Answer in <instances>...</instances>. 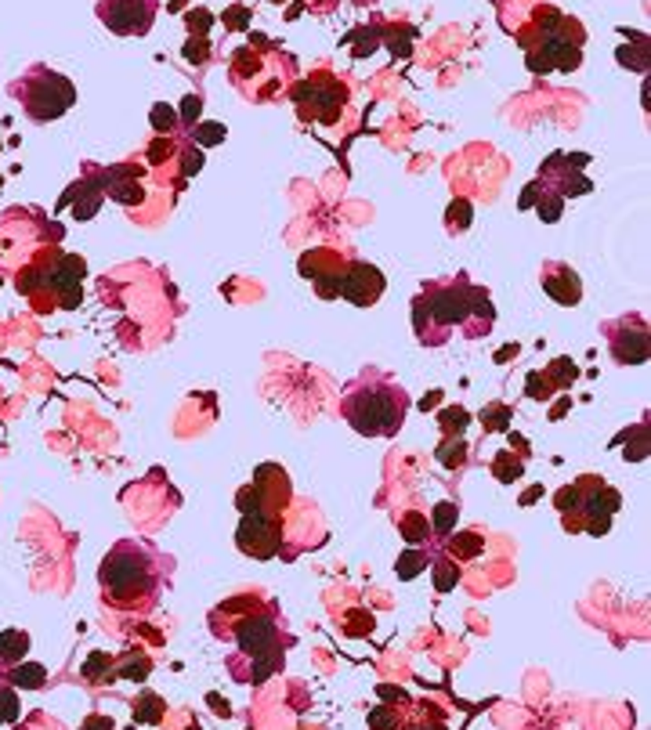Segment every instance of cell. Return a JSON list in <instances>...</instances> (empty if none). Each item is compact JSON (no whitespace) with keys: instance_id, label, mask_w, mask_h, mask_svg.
Masks as SVG:
<instances>
[{"instance_id":"33","label":"cell","mask_w":651,"mask_h":730,"mask_svg":"<svg viewBox=\"0 0 651 730\" xmlns=\"http://www.w3.org/2000/svg\"><path fill=\"white\" fill-rule=\"evenodd\" d=\"M141 705H145V709H134V716H138V719H145V723H156V719L163 716V705H159V698H156V694H149V698H145Z\"/></svg>"},{"instance_id":"21","label":"cell","mask_w":651,"mask_h":730,"mask_svg":"<svg viewBox=\"0 0 651 730\" xmlns=\"http://www.w3.org/2000/svg\"><path fill=\"white\" fill-rule=\"evenodd\" d=\"M26 651H29V633H22V630H4V633H0V672L19 665L26 658Z\"/></svg>"},{"instance_id":"23","label":"cell","mask_w":651,"mask_h":730,"mask_svg":"<svg viewBox=\"0 0 651 730\" xmlns=\"http://www.w3.org/2000/svg\"><path fill=\"white\" fill-rule=\"evenodd\" d=\"M19 719V694L12 684L0 680V723H15Z\"/></svg>"},{"instance_id":"4","label":"cell","mask_w":651,"mask_h":730,"mask_svg":"<svg viewBox=\"0 0 651 730\" xmlns=\"http://www.w3.org/2000/svg\"><path fill=\"white\" fill-rule=\"evenodd\" d=\"M409 405L406 387L384 369H362L341 395V416L362 437H395Z\"/></svg>"},{"instance_id":"19","label":"cell","mask_w":651,"mask_h":730,"mask_svg":"<svg viewBox=\"0 0 651 730\" xmlns=\"http://www.w3.org/2000/svg\"><path fill=\"white\" fill-rule=\"evenodd\" d=\"M84 174H87V171H84ZM91 178H94V181H87V178L76 181L73 192L62 199V206L73 203V217H80V221H91V217L98 213V206H101V196H105V192H101V171H98V166L91 171Z\"/></svg>"},{"instance_id":"29","label":"cell","mask_w":651,"mask_h":730,"mask_svg":"<svg viewBox=\"0 0 651 730\" xmlns=\"http://www.w3.org/2000/svg\"><path fill=\"white\" fill-rule=\"evenodd\" d=\"M402 535H406L409 542H420V539L427 535V517H423V514H406V517H402Z\"/></svg>"},{"instance_id":"32","label":"cell","mask_w":651,"mask_h":730,"mask_svg":"<svg viewBox=\"0 0 651 730\" xmlns=\"http://www.w3.org/2000/svg\"><path fill=\"white\" fill-rule=\"evenodd\" d=\"M369 726L373 730H391V726H398V719H395V712L388 705H380V709L369 712Z\"/></svg>"},{"instance_id":"30","label":"cell","mask_w":651,"mask_h":730,"mask_svg":"<svg viewBox=\"0 0 651 730\" xmlns=\"http://www.w3.org/2000/svg\"><path fill=\"white\" fill-rule=\"evenodd\" d=\"M152 127L159 131V134H171L178 124H174V108H167V105H152Z\"/></svg>"},{"instance_id":"9","label":"cell","mask_w":651,"mask_h":730,"mask_svg":"<svg viewBox=\"0 0 651 730\" xmlns=\"http://www.w3.org/2000/svg\"><path fill=\"white\" fill-rule=\"evenodd\" d=\"M301 120H315V124H337L341 112L348 105V87L330 76V73H315L308 80H301L293 91H290Z\"/></svg>"},{"instance_id":"16","label":"cell","mask_w":651,"mask_h":730,"mask_svg":"<svg viewBox=\"0 0 651 730\" xmlns=\"http://www.w3.org/2000/svg\"><path fill=\"white\" fill-rule=\"evenodd\" d=\"M388 283H384V271L376 264H366V261H355L344 268V278H341V297L355 308H373L380 297H384Z\"/></svg>"},{"instance_id":"6","label":"cell","mask_w":651,"mask_h":730,"mask_svg":"<svg viewBox=\"0 0 651 730\" xmlns=\"http://www.w3.org/2000/svg\"><path fill=\"white\" fill-rule=\"evenodd\" d=\"M619 502L623 495L593 474H583L575 485H565L554 495V507L561 510L565 528L590 532V535H605L612 528V514L619 510Z\"/></svg>"},{"instance_id":"26","label":"cell","mask_w":651,"mask_h":730,"mask_svg":"<svg viewBox=\"0 0 651 730\" xmlns=\"http://www.w3.org/2000/svg\"><path fill=\"white\" fill-rule=\"evenodd\" d=\"M453 582H460V568L449 565V560H434V586L446 593V590H453Z\"/></svg>"},{"instance_id":"1","label":"cell","mask_w":651,"mask_h":730,"mask_svg":"<svg viewBox=\"0 0 651 730\" xmlns=\"http://www.w3.org/2000/svg\"><path fill=\"white\" fill-rule=\"evenodd\" d=\"M210 633L232 647L225 654V665L239 684H264L268 677H276L286 662V647L293 644L283 626L279 604L253 590L217 604L210 611Z\"/></svg>"},{"instance_id":"13","label":"cell","mask_w":651,"mask_h":730,"mask_svg":"<svg viewBox=\"0 0 651 730\" xmlns=\"http://www.w3.org/2000/svg\"><path fill=\"white\" fill-rule=\"evenodd\" d=\"M586 166V156L583 152H554L547 163L539 166V178H535V185L542 189V192H554V196H561V199H572V196H586L593 185H590V178L586 174H579Z\"/></svg>"},{"instance_id":"37","label":"cell","mask_w":651,"mask_h":730,"mask_svg":"<svg viewBox=\"0 0 651 730\" xmlns=\"http://www.w3.org/2000/svg\"><path fill=\"white\" fill-rule=\"evenodd\" d=\"M406 730H420V726H406Z\"/></svg>"},{"instance_id":"15","label":"cell","mask_w":651,"mask_h":730,"mask_svg":"<svg viewBox=\"0 0 651 730\" xmlns=\"http://www.w3.org/2000/svg\"><path fill=\"white\" fill-rule=\"evenodd\" d=\"M348 264H351L348 253H337L330 246H318V250L301 257V275L311 278V286H315V293L322 301H334V297H341V278H344Z\"/></svg>"},{"instance_id":"2","label":"cell","mask_w":651,"mask_h":730,"mask_svg":"<svg viewBox=\"0 0 651 730\" xmlns=\"http://www.w3.org/2000/svg\"><path fill=\"white\" fill-rule=\"evenodd\" d=\"M496 308L485 286H474L467 275L456 278H434L423 283L420 297L413 301V329L416 341L427 348H442L453 329H460L467 341H481L493 329Z\"/></svg>"},{"instance_id":"28","label":"cell","mask_w":651,"mask_h":730,"mask_svg":"<svg viewBox=\"0 0 651 730\" xmlns=\"http://www.w3.org/2000/svg\"><path fill=\"white\" fill-rule=\"evenodd\" d=\"M427 568V560H423V553H416V550H409L398 565H395V572H398V579H413V575H420Z\"/></svg>"},{"instance_id":"7","label":"cell","mask_w":651,"mask_h":730,"mask_svg":"<svg viewBox=\"0 0 651 730\" xmlns=\"http://www.w3.org/2000/svg\"><path fill=\"white\" fill-rule=\"evenodd\" d=\"M8 94L22 105V112L33 124H51L66 116V112L76 105V87L69 76H62L51 66H29L19 80H12Z\"/></svg>"},{"instance_id":"3","label":"cell","mask_w":651,"mask_h":730,"mask_svg":"<svg viewBox=\"0 0 651 730\" xmlns=\"http://www.w3.org/2000/svg\"><path fill=\"white\" fill-rule=\"evenodd\" d=\"M174 557L156 550L145 539H120L108 546L98 568V590L101 600L127 614H149L163 600V590L171 586Z\"/></svg>"},{"instance_id":"10","label":"cell","mask_w":651,"mask_h":730,"mask_svg":"<svg viewBox=\"0 0 651 730\" xmlns=\"http://www.w3.org/2000/svg\"><path fill=\"white\" fill-rule=\"evenodd\" d=\"M243 514H268V517H283L290 507V477L279 463H261L253 470V481L239 488L236 495Z\"/></svg>"},{"instance_id":"36","label":"cell","mask_w":651,"mask_h":730,"mask_svg":"<svg viewBox=\"0 0 651 730\" xmlns=\"http://www.w3.org/2000/svg\"><path fill=\"white\" fill-rule=\"evenodd\" d=\"M84 730H113V723L101 719V716H91V719L84 723Z\"/></svg>"},{"instance_id":"17","label":"cell","mask_w":651,"mask_h":730,"mask_svg":"<svg viewBox=\"0 0 651 730\" xmlns=\"http://www.w3.org/2000/svg\"><path fill=\"white\" fill-rule=\"evenodd\" d=\"M539 283H542V290H547V297L561 308H575L583 301V283H579L575 268L565 264V261H542Z\"/></svg>"},{"instance_id":"18","label":"cell","mask_w":651,"mask_h":730,"mask_svg":"<svg viewBox=\"0 0 651 730\" xmlns=\"http://www.w3.org/2000/svg\"><path fill=\"white\" fill-rule=\"evenodd\" d=\"M101 192L108 199H117L124 206H141L145 203V185H141V171L134 163H120L101 171Z\"/></svg>"},{"instance_id":"24","label":"cell","mask_w":651,"mask_h":730,"mask_svg":"<svg viewBox=\"0 0 651 730\" xmlns=\"http://www.w3.org/2000/svg\"><path fill=\"white\" fill-rule=\"evenodd\" d=\"M456 517H460V507H456V502H438V507H434V532H438V535H449V528L456 525Z\"/></svg>"},{"instance_id":"31","label":"cell","mask_w":651,"mask_h":730,"mask_svg":"<svg viewBox=\"0 0 651 730\" xmlns=\"http://www.w3.org/2000/svg\"><path fill=\"white\" fill-rule=\"evenodd\" d=\"M199 166H203V152L192 148V145H185V148H181V178H192Z\"/></svg>"},{"instance_id":"34","label":"cell","mask_w":651,"mask_h":730,"mask_svg":"<svg viewBox=\"0 0 651 730\" xmlns=\"http://www.w3.org/2000/svg\"><path fill=\"white\" fill-rule=\"evenodd\" d=\"M496 474H500V481H514V477H521V463L510 467V460L500 456V460H496Z\"/></svg>"},{"instance_id":"20","label":"cell","mask_w":651,"mask_h":730,"mask_svg":"<svg viewBox=\"0 0 651 730\" xmlns=\"http://www.w3.org/2000/svg\"><path fill=\"white\" fill-rule=\"evenodd\" d=\"M0 680L12 684L15 691H19V687H26V691H40V687L47 684V669H44V665H33V662H29V665L19 662V665H12V669L0 672Z\"/></svg>"},{"instance_id":"35","label":"cell","mask_w":651,"mask_h":730,"mask_svg":"<svg viewBox=\"0 0 651 730\" xmlns=\"http://www.w3.org/2000/svg\"><path fill=\"white\" fill-rule=\"evenodd\" d=\"M206 131H199V141L203 145H217V141H221L225 138V127H217V124H203Z\"/></svg>"},{"instance_id":"25","label":"cell","mask_w":651,"mask_h":730,"mask_svg":"<svg viewBox=\"0 0 651 730\" xmlns=\"http://www.w3.org/2000/svg\"><path fill=\"white\" fill-rule=\"evenodd\" d=\"M481 550V535L478 532H463V535H456L453 542H449V553H456V560L460 557H474Z\"/></svg>"},{"instance_id":"11","label":"cell","mask_w":651,"mask_h":730,"mask_svg":"<svg viewBox=\"0 0 651 730\" xmlns=\"http://www.w3.org/2000/svg\"><path fill=\"white\" fill-rule=\"evenodd\" d=\"M601 336L615 365H644L647 362V322L644 315H619L601 322Z\"/></svg>"},{"instance_id":"8","label":"cell","mask_w":651,"mask_h":730,"mask_svg":"<svg viewBox=\"0 0 651 730\" xmlns=\"http://www.w3.org/2000/svg\"><path fill=\"white\" fill-rule=\"evenodd\" d=\"M583 26L568 15L558 19V26L551 33H539L532 40H525V59L532 73H572L583 62Z\"/></svg>"},{"instance_id":"22","label":"cell","mask_w":651,"mask_h":730,"mask_svg":"<svg viewBox=\"0 0 651 730\" xmlns=\"http://www.w3.org/2000/svg\"><path fill=\"white\" fill-rule=\"evenodd\" d=\"M149 669H152L149 654H138V651H131V654H127V658L120 662L117 677H127V680H145V677H149Z\"/></svg>"},{"instance_id":"12","label":"cell","mask_w":651,"mask_h":730,"mask_svg":"<svg viewBox=\"0 0 651 730\" xmlns=\"http://www.w3.org/2000/svg\"><path fill=\"white\" fill-rule=\"evenodd\" d=\"M159 0H98L94 15L98 22L117 36H145L156 22Z\"/></svg>"},{"instance_id":"14","label":"cell","mask_w":651,"mask_h":730,"mask_svg":"<svg viewBox=\"0 0 651 730\" xmlns=\"http://www.w3.org/2000/svg\"><path fill=\"white\" fill-rule=\"evenodd\" d=\"M283 517H268V514H243L239 532H236V546L253 557V560H271L283 553Z\"/></svg>"},{"instance_id":"5","label":"cell","mask_w":651,"mask_h":730,"mask_svg":"<svg viewBox=\"0 0 651 730\" xmlns=\"http://www.w3.org/2000/svg\"><path fill=\"white\" fill-rule=\"evenodd\" d=\"M297 76V62L283 54L268 36H253V44L239 47L232 59V84L250 98V101H271L279 91L290 87Z\"/></svg>"},{"instance_id":"27","label":"cell","mask_w":651,"mask_h":730,"mask_svg":"<svg viewBox=\"0 0 651 730\" xmlns=\"http://www.w3.org/2000/svg\"><path fill=\"white\" fill-rule=\"evenodd\" d=\"M470 224V203L467 199H453L449 203V232H463Z\"/></svg>"},{"instance_id":"38","label":"cell","mask_w":651,"mask_h":730,"mask_svg":"<svg viewBox=\"0 0 651 730\" xmlns=\"http://www.w3.org/2000/svg\"><path fill=\"white\" fill-rule=\"evenodd\" d=\"M189 730H199V726H189Z\"/></svg>"}]
</instances>
